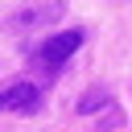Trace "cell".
I'll return each instance as SVG.
<instances>
[{"label": "cell", "mask_w": 132, "mask_h": 132, "mask_svg": "<svg viewBox=\"0 0 132 132\" xmlns=\"http://www.w3.org/2000/svg\"><path fill=\"white\" fill-rule=\"evenodd\" d=\"M62 0H29L25 8H16L8 16V33H29V29H45L50 21L62 16Z\"/></svg>", "instance_id": "cell-1"}, {"label": "cell", "mask_w": 132, "mask_h": 132, "mask_svg": "<svg viewBox=\"0 0 132 132\" xmlns=\"http://www.w3.org/2000/svg\"><path fill=\"white\" fill-rule=\"evenodd\" d=\"M37 99H41V91L33 82H12L4 91V107H12V111H37Z\"/></svg>", "instance_id": "cell-3"}, {"label": "cell", "mask_w": 132, "mask_h": 132, "mask_svg": "<svg viewBox=\"0 0 132 132\" xmlns=\"http://www.w3.org/2000/svg\"><path fill=\"white\" fill-rule=\"evenodd\" d=\"M82 37H87L82 29H66V33H54V37L41 45V62H45V66H62V62H66V58H70V54L82 45Z\"/></svg>", "instance_id": "cell-2"}, {"label": "cell", "mask_w": 132, "mask_h": 132, "mask_svg": "<svg viewBox=\"0 0 132 132\" xmlns=\"http://www.w3.org/2000/svg\"><path fill=\"white\" fill-rule=\"evenodd\" d=\"M103 103H107V91H103V87H95V91H91V95L78 103V111H99Z\"/></svg>", "instance_id": "cell-4"}]
</instances>
